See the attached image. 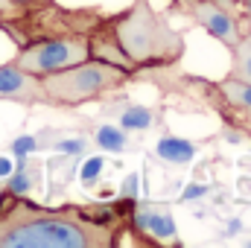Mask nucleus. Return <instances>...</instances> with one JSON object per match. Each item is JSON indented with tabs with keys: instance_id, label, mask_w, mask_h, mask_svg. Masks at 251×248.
<instances>
[{
	"instance_id": "27",
	"label": "nucleus",
	"mask_w": 251,
	"mask_h": 248,
	"mask_svg": "<svg viewBox=\"0 0 251 248\" xmlns=\"http://www.w3.org/2000/svg\"><path fill=\"white\" fill-rule=\"evenodd\" d=\"M6 196H9V193H6V187L0 184V204H3V198H6Z\"/></svg>"
},
{
	"instance_id": "6",
	"label": "nucleus",
	"mask_w": 251,
	"mask_h": 248,
	"mask_svg": "<svg viewBox=\"0 0 251 248\" xmlns=\"http://www.w3.org/2000/svg\"><path fill=\"white\" fill-rule=\"evenodd\" d=\"M187 12L199 26H204V29H207L213 38H219L228 50L243 38L240 18H237L231 9H225V6H219V3H213V0H193L187 6Z\"/></svg>"
},
{
	"instance_id": "11",
	"label": "nucleus",
	"mask_w": 251,
	"mask_h": 248,
	"mask_svg": "<svg viewBox=\"0 0 251 248\" xmlns=\"http://www.w3.org/2000/svg\"><path fill=\"white\" fill-rule=\"evenodd\" d=\"M210 91L219 94L222 105H234V108H251V82H240V79H225L219 85H207Z\"/></svg>"
},
{
	"instance_id": "14",
	"label": "nucleus",
	"mask_w": 251,
	"mask_h": 248,
	"mask_svg": "<svg viewBox=\"0 0 251 248\" xmlns=\"http://www.w3.org/2000/svg\"><path fill=\"white\" fill-rule=\"evenodd\" d=\"M94 140H97V146H102L105 152H123L126 143H128L126 128H120V125H100V128L94 131Z\"/></svg>"
},
{
	"instance_id": "18",
	"label": "nucleus",
	"mask_w": 251,
	"mask_h": 248,
	"mask_svg": "<svg viewBox=\"0 0 251 248\" xmlns=\"http://www.w3.org/2000/svg\"><path fill=\"white\" fill-rule=\"evenodd\" d=\"M32 149H35V140H32V137H18L15 146H12V152H15L18 158H26Z\"/></svg>"
},
{
	"instance_id": "3",
	"label": "nucleus",
	"mask_w": 251,
	"mask_h": 248,
	"mask_svg": "<svg viewBox=\"0 0 251 248\" xmlns=\"http://www.w3.org/2000/svg\"><path fill=\"white\" fill-rule=\"evenodd\" d=\"M128 79H131V73L117 64L85 59V62L70 64L64 70H53V73L41 76V85L53 105H85V102H94V99H102V97L120 91Z\"/></svg>"
},
{
	"instance_id": "28",
	"label": "nucleus",
	"mask_w": 251,
	"mask_h": 248,
	"mask_svg": "<svg viewBox=\"0 0 251 248\" xmlns=\"http://www.w3.org/2000/svg\"><path fill=\"white\" fill-rule=\"evenodd\" d=\"M249 246H251V243H249Z\"/></svg>"
},
{
	"instance_id": "20",
	"label": "nucleus",
	"mask_w": 251,
	"mask_h": 248,
	"mask_svg": "<svg viewBox=\"0 0 251 248\" xmlns=\"http://www.w3.org/2000/svg\"><path fill=\"white\" fill-rule=\"evenodd\" d=\"M9 3H12V9H15V12H26V9L41 6V3H47V0H9Z\"/></svg>"
},
{
	"instance_id": "17",
	"label": "nucleus",
	"mask_w": 251,
	"mask_h": 248,
	"mask_svg": "<svg viewBox=\"0 0 251 248\" xmlns=\"http://www.w3.org/2000/svg\"><path fill=\"white\" fill-rule=\"evenodd\" d=\"M102 167H105V158H88L85 167H82V173H79V178H82L85 184H94L97 175L102 173Z\"/></svg>"
},
{
	"instance_id": "2",
	"label": "nucleus",
	"mask_w": 251,
	"mask_h": 248,
	"mask_svg": "<svg viewBox=\"0 0 251 248\" xmlns=\"http://www.w3.org/2000/svg\"><path fill=\"white\" fill-rule=\"evenodd\" d=\"M111 29L137 70L170 67L184 56V35L152 9L149 0H134V6L111 18Z\"/></svg>"
},
{
	"instance_id": "10",
	"label": "nucleus",
	"mask_w": 251,
	"mask_h": 248,
	"mask_svg": "<svg viewBox=\"0 0 251 248\" xmlns=\"http://www.w3.org/2000/svg\"><path fill=\"white\" fill-rule=\"evenodd\" d=\"M3 187H6L9 196H24V193L35 190V187H41V167L32 164V161H26V158H21L18 170H12L6 175V184Z\"/></svg>"
},
{
	"instance_id": "5",
	"label": "nucleus",
	"mask_w": 251,
	"mask_h": 248,
	"mask_svg": "<svg viewBox=\"0 0 251 248\" xmlns=\"http://www.w3.org/2000/svg\"><path fill=\"white\" fill-rule=\"evenodd\" d=\"M85 59H91L88 35H59V38H38L24 44L21 53L15 56V64L26 73L47 76L53 70H64Z\"/></svg>"
},
{
	"instance_id": "15",
	"label": "nucleus",
	"mask_w": 251,
	"mask_h": 248,
	"mask_svg": "<svg viewBox=\"0 0 251 248\" xmlns=\"http://www.w3.org/2000/svg\"><path fill=\"white\" fill-rule=\"evenodd\" d=\"M152 125V111L143 105H123L120 108V128H131V131H143Z\"/></svg>"
},
{
	"instance_id": "16",
	"label": "nucleus",
	"mask_w": 251,
	"mask_h": 248,
	"mask_svg": "<svg viewBox=\"0 0 251 248\" xmlns=\"http://www.w3.org/2000/svg\"><path fill=\"white\" fill-rule=\"evenodd\" d=\"M216 108L231 128H240L243 134L251 137V108H234V105H216Z\"/></svg>"
},
{
	"instance_id": "24",
	"label": "nucleus",
	"mask_w": 251,
	"mask_h": 248,
	"mask_svg": "<svg viewBox=\"0 0 251 248\" xmlns=\"http://www.w3.org/2000/svg\"><path fill=\"white\" fill-rule=\"evenodd\" d=\"M134 184H137V175H128V181H126V190H123V193H126V196H128V198H134Z\"/></svg>"
},
{
	"instance_id": "12",
	"label": "nucleus",
	"mask_w": 251,
	"mask_h": 248,
	"mask_svg": "<svg viewBox=\"0 0 251 248\" xmlns=\"http://www.w3.org/2000/svg\"><path fill=\"white\" fill-rule=\"evenodd\" d=\"M158 155L170 164H190L193 155H196V146L184 140V137H176V134H164L158 140Z\"/></svg>"
},
{
	"instance_id": "26",
	"label": "nucleus",
	"mask_w": 251,
	"mask_h": 248,
	"mask_svg": "<svg viewBox=\"0 0 251 248\" xmlns=\"http://www.w3.org/2000/svg\"><path fill=\"white\" fill-rule=\"evenodd\" d=\"M9 15H15L12 3H9V0H0V18H9Z\"/></svg>"
},
{
	"instance_id": "21",
	"label": "nucleus",
	"mask_w": 251,
	"mask_h": 248,
	"mask_svg": "<svg viewBox=\"0 0 251 248\" xmlns=\"http://www.w3.org/2000/svg\"><path fill=\"white\" fill-rule=\"evenodd\" d=\"M246 6V26H243V35H251V0H243Z\"/></svg>"
},
{
	"instance_id": "8",
	"label": "nucleus",
	"mask_w": 251,
	"mask_h": 248,
	"mask_svg": "<svg viewBox=\"0 0 251 248\" xmlns=\"http://www.w3.org/2000/svg\"><path fill=\"white\" fill-rule=\"evenodd\" d=\"M128 222L137 234H146V240L158 246H178V228L173 213L164 204H134Z\"/></svg>"
},
{
	"instance_id": "1",
	"label": "nucleus",
	"mask_w": 251,
	"mask_h": 248,
	"mask_svg": "<svg viewBox=\"0 0 251 248\" xmlns=\"http://www.w3.org/2000/svg\"><path fill=\"white\" fill-rule=\"evenodd\" d=\"M134 204L123 196L105 207H41L24 196H6L0 204V248H114Z\"/></svg>"
},
{
	"instance_id": "7",
	"label": "nucleus",
	"mask_w": 251,
	"mask_h": 248,
	"mask_svg": "<svg viewBox=\"0 0 251 248\" xmlns=\"http://www.w3.org/2000/svg\"><path fill=\"white\" fill-rule=\"evenodd\" d=\"M0 99L21 105H53L41 85V76L21 70L15 62L0 64Z\"/></svg>"
},
{
	"instance_id": "23",
	"label": "nucleus",
	"mask_w": 251,
	"mask_h": 248,
	"mask_svg": "<svg viewBox=\"0 0 251 248\" xmlns=\"http://www.w3.org/2000/svg\"><path fill=\"white\" fill-rule=\"evenodd\" d=\"M213 3H219V6H225V9H231L234 15H237V9L243 6V0H213Z\"/></svg>"
},
{
	"instance_id": "13",
	"label": "nucleus",
	"mask_w": 251,
	"mask_h": 248,
	"mask_svg": "<svg viewBox=\"0 0 251 248\" xmlns=\"http://www.w3.org/2000/svg\"><path fill=\"white\" fill-rule=\"evenodd\" d=\"M231 79L251 82V35H243L231 47Z\"/></svg>"
},
{
	"instance_id": "25",
	"label": "nucleus",
	"mask_w": 251,
	"mask_h": 248,
	"mask_svg": "<svg viewBox=\"0 0 251 248\" xmlns=\"http://www.w3.org/2000/svg\"><path fill=\"white\" fill-rule=\"evenodd\" d=\"M12 170H15V164H12L9 158H0V178H3V175H9Z\"/></svg>"
},
{
	"instance_id": "22",
	"label": "nucleus",
	"mask_w": 251,
	"mask_h": 248,
	"mask_svg": "<svg viewBox=\"0 0 251 248\" xmlns=\"http://www.w3.org/2000/svg\"><path fill=\"white\" fill-rule=\"evenodd\" d=\"M204 193H207V187H201V184H193L187 190V193H184V198H196V196H204Z\"/></svg>"
},
{
	"instance_id": "19",
	"label": "nucleus",
	"mask_w": 251,
	"mask_h": 248,
	"mask_svg": "<svg viewBox=\"0 0 251 248\" xmlns=\"http://www.w3.org/2000/svg\"><path fill=\"white\" fill-rule=\"evenodd\" d=\"M56 149H59V152H70V155H79V152L85 149V140H59Z\"/></svg>"
},
{
	"instance_id": "9",
	"label": "nucleus",
	"mask_w": 251,
	"mask_h": 248,
	"mask_svg": "<svg viewBox=\"0 0 251 248\" xmlns=\"http://www.w3.org/2000/svg\"><path fill=\"white\" fill-rule=\"evenodd\" d=\"M88 47H91V59L117 64V67H123L128 73H137V67L131 64V59L123 53V47H120V41H117V35H114L108 18H102V21L94 26V32L88 35Z\"/></svg>"
},
{
	"instance_id": "4",
	"label": "nucleus",
	"mask_w": 251,
	"mask_h": 248,
	"mask_svg": "<svg viewBox=\"0 0 251 248\" xmlns=\"http://www.w3.org/2000/svg\"><path fill=\"white\" fill-rule=\"evenodd\" d=\"M105 15L97 9H62L56 3H41L26 12H15L0 18V29H6L18 47L38 41V38H59V35H91L94 26Z\"/></svg>"
}]
</instances>
